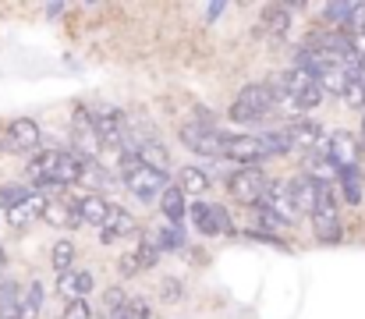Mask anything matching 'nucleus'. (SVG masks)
<instances>
[{"label":"nucleus","mask_w":365,"mask_h":319,"mask_svg":"<svg viewBox=\"0 0 365 319\" xmlns=\"http://www.w3.org/2000/svg\"><path fill=\"white\" fill-rule=\"evenodd\" d=\"M29 174L36 181V192L68 188V185H78L86 178V160L78 153H68V149H46L29 163Z\"/></svg>","instance_id":"nucleus-1"},{"label":"nucleus","mask_w":365,"mask_h":319,"mask_svg":"<svg viewBox=\"0 0 365 319\" xmlns=\"http://www.w3.org/2000/svg\"><path fill=\"white\" fill-rule=\"evenodd\" d=\"M118 167H121V181L128 185V192L131 196H138L142 203H153V199H160V192L167 188V174H160V171H153V167H145L131 149L118 156Z\"/></svg>","instance_id":"nucleus-2"},{"label":"nucleus","mask_w":365,"mask_h":319,"mask_svg":"<svg viewBox=\"0 0 365 319\" xmlns=\"http://www.w3.org/2000/svg\"><path fill=\"white\" fill-rule=\"evenodd\" d=\"M362 138L351 135V131H334L330 138H323V160L337 171H359L362 167V153H359Z\"/></svg>","instance_id":"nucleus-3"},{"label":"nucleus","mask_w":365,"mask_h":319,"mask_svg":"<svg viewBox=\"0 0 365 319\" xmlns=\"http://www.w3.org/2000/svg\"><path fill=\"white\" fill-rule=\"evenodd\" d=\"M269 110H273V93H269V86H266V82H252V86H245L242 96H238L235 106H231V121H238V124H255V121H262Z\"/></svg>","instance_id":"nucleus-4"},{"label":"nucleus","mask_w":365,"mask_h":319,"mask_svg":"<svg viewBox=\"0 0 365 319\" xmlns=\"http://www.w3.org/2000/svg\"><path fill=\"white\" fill-rule=\"evenodd\" d=\"M266 188H269V178L259 167H242V171H235L227 178V192L238 203H245V206H259L262 196H266Z\"/></svg>","instance_id":"nucleus-5"},{"label":"nucleus","mask_w":365,"mask_h":319,"mask_svg":"<svg viewBox=\"0 0 365 319\" xmlns=\"http://www.w3.org/2000/svg\"><path fill=\"white\" fill-rule=\"evenodd\" d=\"M224 131H217L210 121H192L181 128V142L192 149V153H202V156H220L224 153Z\"/></svg>","instance_id":"nucleus-6"},{"label":"nucleus","mask_w":365,"mask_h":319,"mask_svg":"<svg viewBox=\"0 0 365 319\" xmlns=\"http://www.w3.org/2000/svg\"><path fill=\"white\" fill-rule=\"evenodd\" d=\"M71 128H75V149H71V153H78L86 163H96V156L103 153V146H100V138H96V131H93V121H89V110H86V106H75Z\"/></svg>","instance_id":"nucleus-7"},{"label":"nucleus","mask_w":365,"mask_h":319,"mask_svg":"<svg viewBox=\"0 0 365 319\" xmlns=\"http://www.w3.org/2000/svg\"><path fill=\"white\" fill-rule=\"evenodd\" d=\"M43 142V131L32 117H18L7 124V135H4V149L7 153H36Z\"/></svg>","instance_id":"nucleus-8"},{"label":"nucleus","mask_w":365,"mask_h":319,"mask_svg":"<svg viewBox=\"0 0 365 319\" xmlns=\"http://www.w3.org/2000/svg\"><path fill=\"white\" fill-rule=\"evenodd\" d=\"M220 156L231 160V163H242V167H255V163L266 160V153H262V146H259L255 135H227Z\"/></svg>","instance_id":"nucleus-9"},{"label":"nucleus","mask_w":365,"mask_h":319,"mask_svg":"<svg viewBox=\"0 0 365 319\" xmlns=\"http://www.w3.org/2000/svg\"><path fill=\"white\" fill-rule=\"evenodd\" d=\"M192 223L202 231V234H231V216L224 206L217 203H192Z\"/></svg>","instance_id":"nucleus-10"},{"label":"nucleus","mask_w":365,"mask_h":319,"mask_svg":"<svg viewBox=\"0 0 365 319\" xmlns=\"http://www.w3.org/2000/svg\"><path fill=\"white\" fill-rule=\"evenodd\" d=\"M68 206L78 216V223H89V227H103V220H107V213H110V203H107L103 196H96V192L78 196V199H68Z\"/></svg>","instance_id":"nucleus-11"},{"label":"nucleus","mask_w":365,"mask_h":319,"mask_svg":"<svg viewBox=\"0 0 365 319\" xmlns=\"http://www.w3.org/2000/svg\"><path fill=\"white\" fill-rule=\"evenodd\" d=\"M284 135H287L291 149L298 146V149L312 153V149H319V146H323V128H319L316 121H309V117H298V121H291V124L284 128Z\"/></svg>","instance_id":"nucleus-12"},{"label":"nucleus","mask_w":365,"mask_h":319,"mask_svg":"<svg viewBox=\"0 0 365 319\" xmlns=\"http://www.w3.org/2000/svg\"><path fill=\"white\" fill-rule=\"evenodd\" d=\"M316 188H319V181L312 174H298L287 181V199H291L294 213H309V216L316 213Z\"/></svg>","instance_id":"nucleus-13"},{"label":"nucleus","mask_w":365,"mask_h":319,"mask_svg":"<svg viewBox=\"0 0 365 319\" xmlns=\"http://www.w3.org/2000/svg\"><path fill=\"white\" fill-rule=\"evenodd\" d=\"M131 153H135L145 167H153V171H160V174H167V167H170V153H167V146L156 142V138H138Z\"/></svg>","instance_id":"nucleus-14"},{"label":"nucleus","mask_w":365,"mask_h":319,"mask_svg":"<svg viewBox=\"0 0 365 319\" xmlns=\"http://www.w3.org/2000/svg\"><path fill=\"white\" fill-rule=\"evenodd\" d=\"M128 234H135V216L121 206H110L103 227H100V241H114V238H128Z\"/></svg>","instance_id":"nucleus-15"},{"label":"nucleus","mask_w":365,"mask_h":319,"mask_svg":"<svg viewBox=\"0 0 365 319\" xmlns=\"http://www.w3.org/2000/svg\"><path fill=\"white\" fill-rule=\"evenodd\" d=\"M160 210H163V216H167V223L181 227V220H185V213H188L185 192H181L178 185H167V188L160 192Z\"/></svg>","instance_id":"nucleus-16"},{"label":"nucleus","mask_w":365,"mask_h":319,"mask_svg":"<svg viewBox=\"0 0 365 319\" xmlns=\"http://www.w3.org/2000/svg\"><path fill=\"white\" fill-rule=\"evenodd\" d=\"M262 32L266 36H273V39H280V36H287V29H291V7H284V4H269V7H262Z\"/></svg>","instance_id":"nucleus-17"},{"label":"nucleus","mask_w":365,"mask_h":319,"mask_svg":"<svg viewBox=\"0 0 365 319\" xmlns=\"http://www.w3.org/2000/svg\"><path fill=\"white\" fill-rule=\"evenodd\" d=\"M39 220H46L50 227H61V231L82 227L78 216L71 213V206H68V203H57V199H46V206H43V213H39Z\"/></svg>","instance_id":"nucleus-18"},{"label":"nucleus","mask_w":365,"mask_h":319,"mask_svg":"<svg viewBox=\"0 0 365 319\" xmlns=\"http://www.w3.org/2000/svg\"><path fill=\"white\" fill-rule=\"evenodd\" d=\"M57 288H61V295H64L68 302H75V298H86V295L93 291V273H86V270L64 273V277L57 280Z\"/></svg>","instance_id":"nucleus-19"},{"label":"nucleus","mask_w":365,"mask_h":319,"mask_svg":"<svg viewBox=\"0 0 365 319\" xmlns=\"http://www.w3.org/2000/svg\"><path fill=\"white\" fill-rule=\"evenodd\" d=\"M178 188L185 192V199H188V196H206V192H210V174H206L202 167H181Z\"/></svg>","instance_id":"nucleus-20"},{"label":"nucleus","mask_w":365,"mask_h":319,"mask_svg":"<svg viewBox=\"0 0 365 319\" xmlns=\"http://www.w3.org/2000/svg\"><path fill=\"white\" fill-rule=\"evenodd\" d=\"M312 231H316V238H319L323 245H334V241H341V234H344L337 213H316V216H312Z\"/></svg>","instance_id":"nucleus-21"},{"label":"nucleus","mask_w":365,"mask_h":319,"mask_svg":"<svg viewBox=\"0 0 365 319\" xmlns=\"http://www.w3.org/2000/svg\"><path fill=\"white\" fill-rule=\"evenodd\" d=\"M39 309H43V284L32 280V284L21 291V302H18L14 319H39Z\"/></svg>","instance_id":"nucleus-22"},{"label":"nucleus","mask_w":365,"mask_h":319,"mask_svg":"<svg viewBox=\"0 0 365 319\" xmlns=\"http://www.w3.org/2000/svg\"><path fill=\"white\" fill-rule=\"evenodd\" d=\"M75 255H78L75 241H57V245H53V252H50V263H53V270L64 277V273H71V266H75Z\"/></svg>","instance_id":"nucleus-23"},{"label":"nucleus","mask_w":365,"mask_h":319,"mask_svg":"<svg viewBox=\"0 0 365 319\" xmlns=\"http://www.w3.org/2000/svg\"><path fill=\"white\" fill-rule=\"evenodd\" d=\"M21 302V288L14 280H0V319H14Z\"/></svg>","instance_id":"nucleus-24"},{"label":"nucleus","mask_w":365,"mask_h":319,"mask_svg":"<svg viewBox=\"0 0 365 319\" xmlns=\"http://www.w3.org/2000/svg\"><path fill=\"white\" fill-rule=\"evenodd\" d=\"M255 138H259L266 160H269V156H280V153H291V142H287L284 131H262V135H255Z\"/></svg>","instance_id":"nucleus-25"},{"label":"nucleus","mask_w":365,"mask_h":319,"mask_svg":"<svg viewBox=\"0 0 365 319\" xmlns=\"http://www.w3.org/2000/svg\"><path fill=\"white\" fill-rule=\"evenodd\" d=\"M337 178H341L344 199L359 206V203H362V174H359V171H337Z\"/></svg>","instance_id":"nucleus-26"},{"label":"nucleus","mask_w":365,"mask_h":319,"mask_svg":"<svg viewBox=\"0 0 365 319\" xmlns=\"http://www.w3.org/2000/svg\"><path fill=\"white\" fill-rule=\"evenodd\" d=\"M156 248H160V252H163V248H170V252H181V248H185V234H181V227L167 223V227L160 231V238H156Z\"/></svg>","instance_id":"nucleus-27"},{"label":"nucleus","mask_w":365,"mask_h":319,"mask_svg":"<svg viewBox=\"0 0 365 319\" xmlns=\"http://www.w3.org/2000/svg\"><path fill=\"white\" fill-rule=\"evenodd\" d=\"M294 100H298V106H302V113H305V110H316V106L323 103V89H319V82L302 86V89L294 93Z\"/></svg>","instance_id":"nucleus-28"},{"label":"nucleus","mask_w":365,"mask_h":319,"mask_svg":"<svg viewBox=\"0 0 365 319\" xmlns=\"http://www.w3.org/2000/svg\"><path fill=\"white\" fill-rule=\"evenodd\" d=\"M29 199V188L25 185H4L0 188V206L4 210H14V206H21Z\"/></svg>","instance_id":"nucleus-29"},{"label":"nucleus","mask_w":365,"mask_h":319,"mask_svg":"<svg viewBox=\"0 0 365 319\" xmlns=\"http://www.w3.org/2000/svg\"><path fill=\"white\" fill-rule=\"evenodd\" d=\"M341 96H344V103L351 106V110H362L365 106V82L355 75V79L344 86V93H341Z\"/></svg>","instance_id":"nucleus-30"},{"label":"nucleus","mask_w":365,"mask_h":319,"mask_svg":"<svg viewBox=\"0 0 365 319\" xmlns=\"http://www.w3.org/2000/svg\"><path fill=\"white\" fill-rule=\"evenodd\" d=\"M124 305H128V295H124L121 288H107V291H103V313H107V316L121 313Z\"/></svg>","instance_id":"nucleus-31"},{"label":"nucleus","mask_w":365,"mask_h":319,"mask_svg":"<svg viewBox=\"0 0 365 319\" xmlns=\"http://www.w3.org/2000/svg\"><path fill=\"white\" fill-rule=\"evenodd\" d=\"M61 319H93V309H89L86 298H75V302H68V309H64Z\"/></svg>","instance_id":"nucleus-32"},{"label":"nucleus","mask_w":365,"mask_h":319,"mask_svg":"<svg viewBox=\"0 0 365 319\" xmlns=\"http://www.w3.org/2000/svg\"><path fill=\"white\" fill-rule=\"evenodd\" d=\"M138 270H145V263H142L138 248H135V252H128V255H121V273L124 277H131V273H138Z\"/></svg>","instance_id":"nucleus-33"},{"label":"nucleus","mask_w":365,"mask_h":319,"mask_svg":"<svg viewBox=\"0 0 365 319\" xmlns=\"http://www.w3.org/2000/svg\"><path fill=\"white\" fill-rule=\"evenodd\" d=\"M7 220H11L14 227H25L29 220H36V213H32V210H29V206H25V203H21V206H14V210H7Z\"/></svg>","instance_id":"nucleus-34"},{"label":"nucleus","mask_w":365,"mask_h":319,"mask_svg":"<svg viewBox=\"0 0 365 319\" xmlns=\"http://www.w3.org/2000/svg\"><path fill=\"white\" fill-rule=\"evenodd\" d=\"M128 313H131V319H149L153 316V309H149L145 298H128Z\"/></svg>","instance_id":"nucleus-35"},{"label":"nucleus","mask_w":365,"mask_h":319,"mask_svg":"<svg viewBox=\"0 0 365 319\" xmlns=\"http://www.w3.org/2000/svg\"><path fill=\"white\" fill-rule=\"evenodd\" d=\"M163 302H178L181 298V284H178V277H163Z\"/></svg>","instance_id":"nucleus-36"},{"label":"nucleus","mask_w":365,"mask_h":319,"mask_svg":"<svg viewBox=\"0 0 365 319\" xmlns=\"http://www.w3.org/2000/svg\"><path fill=\"white\" fill-rule=\"evenodd\" d=\"M259 223H262V227H284V223H280V220H277L273 213L262 210V206H259Z\"/></svg>","instance_id":"nucleus-37"},{"label":"nucleus","mask_w":365,"mask_h":319,"mask_svg":"<svg viewBox=\"0 0 365 319\" xmlns=\"http://www.w3.org/2000/svg\"><path fill=\"white\" fill-rule=\"evenodd\" d=\"M220 14H224V4H210V7H206V18H210V21H217Z\"/></svg>","instance_id":"nucleus-38"},{"label":"nucleus","mask_w":365,"mask_h":319,"mask_svg":"<svg viewBox=\"0 0 365 319\" xmlns=\"http://www.w3.org/2000/svg\"><path fill=\"white\" fill-rule=\"evenodd\" d=\"M4 273H7V252H4V245H0V280H4Z\"/></svg>","instance_id":"nucleus-39"},{"label":"nucleus","mask_w":365,"mask_h":319,"mask_svg":"<svg viewBox=\"0 0 365 319\" xmlns=\"http://www.w3.org/2000/svg\"><path fill=\"white\" fill-rule=\"evenodd\" d=\"M110 319H131V313H128V305H124L121 313H114V316H110Z\"/></svg>","instance_id":"nucleus-40"},{"label":"nucleus","mask_w":365,"mask_h":319,"mask_svg":"<svg viewBox=\"0 0 365 319\" xmlns=\"http://www.w3.org/2000/svg\"><path fill=\"white\" fill-rule=\"evenodd\" d=\"M362 131H365V117H362Z\"/></svg>","instance_id":"nucleus-41"}]
</instances>
